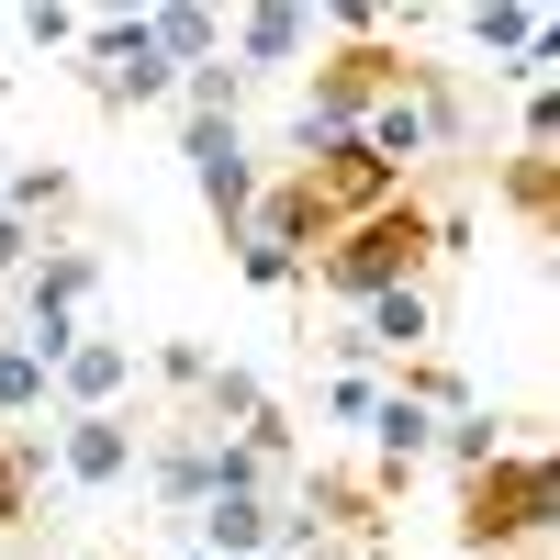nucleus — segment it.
<instances>
[{"instance_id":"obj_1","label":"nucleus","mask_w":560,"mask_h":560,"mask_svg":"<svg viewBox=\"0 0 560 560\" xmlns=\"http://www.w3.org/2000/svg\"><path fill=\"white\" fill-rule=\"evenodd\" d=\"M538 538H560V459H549V438H516L493 471L459 482V549L504 560V549H538Z\"/></svg>"},{"instance_id":"obj_2","label":"nucleus","mask_w":560,"mask_h":560,"mask_svg":"<svg viewBox=\"0 0 560 560\" xmlns=\"http://www.w3.org/2000/svg\"><path fill=\"white\" fill-rule=\"evenodd\" d=\"M427 258H438V213L427 202H393V213H370V224H348V236H325L314 258H303V292H325V303H370V292H404V280H427Z\"/></svg>"},{"instance_id":"obj_3","label":"nucleus","mask_w":560,"mask_h":560,"mask_svg":"<svg viewBox=\"0 0 560 560\" xmlns=\"http://www.w3.org/2000/svg\"><path fill=\"white\" fill-rule=\"evenodd\" d=\"M459 135H471V113H459V79H448V68H404L382 102H370L359 147L382 158L393 179H415L427 158H459Z\"/></svg>"},{"instance_id":"obj_4","label":"nucleus","mask_w":560,"mask_h":560,"mask_svg":"<svg viewBox=\"0 0 560 560\" xmlns=\"http://www.w3.org/2000/svg\"><path fill=\"white\" fill-rule=\"evenodd\" d=\"M280 179H292V202H303V224H314V247L404 202V179H393L382 158H370V147H314V158H292Z\"/></svg>"},{"instance_id":"obj_5","label":"nucleus","mask_w":560,"mask_h":560,"mask_svg":"<svg viewBox=\"0 0 560 560\" xmlns=\"http://www.w3.org/2000/svg\"><path fill=\"white\" fill-rule=\"evenodd\" d=\"M79 79H90V102H102V113H147V102H168V90H179V68L158 57L147 12L90 23V34H79Z\"/></svg>"},{"instance_id":"obj_6","label":"nucleus","mask_w":560,"mask_h":560,"mask_svg":"<svg viewBox=\"0 0 560 560\" xmlns=\"http://www.w3.org/2000/svg\"><path fill=\"white\" fill-rule=\"evenodd\" d=\"M179 158H191L202 213L224 224V247H236V236H247V213H258V158H247V124H179Z\"/></svg>"},{"instance_id":"obj_7","label":"nucleus","mask_w":560,"mask_h":560,"mask_svg":"<svg viewBox=\"0 0 560 560\" xmlns=\"http://www.w3.org/2000/svg\"><path fill=\"white\" fill-rule=\"evenodd\" d=\"M124 393H135V337H113V325H79L68 359L45 370V404L57 415H124Z\"/></svg>"},{"instance_id":"obj_8","label":"nucleus","mask_w":560,"mask_h":560,"mask_svg":"<svg viewBox=\"0 0 560 560\" xmlns=\"http://www.w3.org/2000/svg\"><path fill=\"white\" fill-rule=\"evenodd\" d=\"M135 459H147V438H135L124 415H57V438H45V471H57L68 493H113V482H135Z\"/></svg>"},{"instance_id":"obj_9","label":"nucleus","mask_w":560,"mask_h":560,"mask_svg":"<svg viewBox=\"0 0 560 560\" xmlns=\"http://www.w3.org/2000/svg\"><path fill=\"white\" fill-rule=\"evenodd\" d=\"M90 303H102V247H34L23 325H90Z\"/></svg>"},{"instance_id":"obj_10","label":"nucleus","mask_w":560,"mask_h":560,"mask_svg":"<svg viewBox=\"0 0 560 560\" xmlns=\"http://www.w3.org/2000/svg\"><path fill=\"white\" fill-rule=\"evenodd\" d=\"M303 45H314V12H303V0H258V12L224 23V57H236L247 79H258V68H303Z\"/></svg>"},{"instance_id":"obj_11","label":"nucleus","mask_w":560,"mask_h":560,"mask_svg":"<svg viewBox=\"0 0 560 560\" xmlns=\"http://www.w3.org/2000/svg\"><path fill=\"white\" fill-rule=\"evenodd\" d=\"M359 427H370V482H382V493H393V482L415 471V459L438 448V415H427V404H404L393 382H382V404H370Z\"/></svg>"},{"instance_id":"obj_12","label":"nucleus","mask_w":560,"mask_h":560,"mask_svg":"<svg viewBox=\"0 0 560 560\" xmlns=\"http://www.w3.org/2000/svg\"><path fill=\"white\" fill-rule=\"evenodd\" d=\"M504 213H516L527 236L549 247V236H560V158H527V147L504 158Z\"/></svg>"},{"instance_id":"obj_13","label":"nucleus","mask_w":560,"mask_h":560,"mask_svg":"<svg viewBox=\"0 0 560 560\" xmlns=\"http://www.w3.org/2000/svg\"><path fill=\"white\" fill-rule=\"evenodd\" d=\"M168 102H179V124H236L247 113V68L236 57H202V68H179Z\"/></svg>"},{"instance_id":"obj_14","label":"nucleus","mask_w":560,"mask_h":560,"mask_svg":"<svg viewBox=\"0 0 560 560\" xmlns=\"http://www.w3.org/2000/svg\"><path fill=\"white\" fill-rule=\"evenodd\" d=\"M79 202V179L57 168V158H23L12 179H0V213H12V224H34V236H45V213H68Z\"/></svg>"},{"instance_id":"obj_15","label":"nucleus","mask_w":560,"mask_h":560,"mask_svg":"<svg viewBox=\"0 0 560 560\" xmlns=\"http://www.w3.org/2000/svg\"><path fill=\"white\" fill-rule=\"evenodd\" d=\"M147 34H158V57H168V68L224 57V12H202V0H168V12H147Z\"/></svg>"},{"instance_id":"obj_16","label":"nucleus","mask_w":560,"mask_h":560,"mask_svg":"<svg viewBox=\"0 0 560 560\" xmlns=\"http://www.w3.org/2000/svg\"><path fill=\"white\" fill-rule=\"evenodd\" d=\"M504 448H516V438H504V415H493V404H471V415H448V427H438V459H448L459 482H471V471H493Z\"/></svg>"},{"instance_id":"obj_17","label":"nucleus","mask_w":560,"mask_h":560,"mask_svg":"<svg viewBox=\"0 0 560 560\" xmlns=\"http://www.w3.org/2000/svg\"><path fill=\"white\" fill-rule=\"evenodd\" d=\"M34 415H45V359L0 337V438H34Z\"/></svg>"},{"instance_id":"obj_18","label":"nucleus","mask_w":560,"mask_h":560,"mask_svg":"<svg viewBox=\"0 0 560 560\" xmlns=\"http://www.w3.org/2000/svg\"><path fill=\"white\" fill-rule=\"evenodd\" d=\"M45 493V438H0V527H23Z\"/></svg>"},{"instance_id":"obj_19","label":"nucleus","mask_w":560,"mask_h":560,"mask_svg":"<svg viewBox=\"0 0 560 560\" xmlns=\"http://www.w3.org/2000/svg\"><path fill=\"white\" fill-rule=\"evenodd\" d=\"M325 34H337V45H382L393 12H382V0H325Z\"/></svg>"},{"instance_id":"obj_20","label":"nucleus","mask_w":560,"mask_h":560,"mask_svg":"<svg viewBox=\"0 0 560 560\" xmlns=\"http://www.w3.org/2000/svg\"><path fill=\"white\" fill-rule=\"evenodd\" d=\"M23 34L45 45V57H79V34H90V23H79V12H57V0H34V12H23Z\"/></svg>"},{"instance_id":"obj_21","label":"nucleus","mask_w":560,"mask_h":560,"mask_svg":"<svg viewBox=\"0 0 560 560\" xmlns=\"http://www.w3.org/2000/svg\"><path fill=\"white\" fill-rule=\"evenodd\" d=\"M158 382H179V393H202V382H213V348H191V337H168V348H158Z\"/></svg>"},{"instance_id":"obj_22","label":"nucleus","mask_w":560,"mask_h":560,"mask_svg":"<svg viewBox=\"0 0 560 560\" xmlns=\"http://www.w3.org/2000/svg\"><path fill=\"white\" fill-rule=\"evenodd\" d=\"M370 404H382V382H370V370H337V382H325V415H337V427H359Z\"/></svg>"},{"instance_id":"obj_23","label":"nucleus","mask_w":560,"mask_h":560,"mask_svg":"<svg viewBox=\"0 0 560 560\" xmlns=\"http://www.w3.org/2000/svg\"><path fill=\"white\" fill-rule=\"evenodd\" d=\"M236 269L258 280V292H303V258H280V247H236Z\"/></svg>"},{"instance_id":"obj_24","label":"nucleus","mask_w":560,"mask_h":560,"mask_svg":"<svg viewBox=\"0 0 560 560\" xmlns=\"http://www.w3.org/2000/svg\"><path fill=\"white\" fill-rule=\"evenodd\" d=\"M34 247H45L34 224H12V213H0V280H23V269H34Z\"/></svg>"},{"instance_id":"obj_25","label":"nucleus","mask_w":560,"mask_h":560,"mask_svg":"<svg viewBox=\"0 0 560 560\" xmlns=\"http://www.w3.org/2000/svg\"><path fill=\"white\" fill-rule=\"evenodd\" d=\"M504 560H560V538H538V549H504Z\"/></svg>"},{"instance_id":"obj_26","label":"nucleus","mask_w":560,"mask_h":560,"mask_svg":"<svg viewBox=\"0 0 560 560\" xmlns=\"http://www.w3.org/2000/svg\"><path fill=\"white\" fill-rule=\"evenodd\" d=\"M0 90H12V68H0Z\"/></svg>"},{"instance_id":"obj_27","label":"nucleus","mask_w":560,"mask_h":560,"mask_svg":"<svg viewBox=\"0 0 560 560\" xmlns=\"http://www.w3.org/2000/svg\"><path fill=\"white\" fill-rule=\"evenodd\" d=\"M191 560H213V549H191Z\"/></svg>"}]
</instances>
